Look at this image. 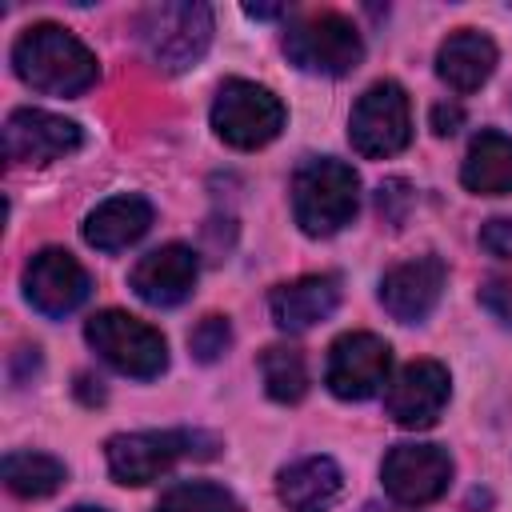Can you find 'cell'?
<instances>
[{"label":"cell","mask_w":512,"mask_h":512,"mask_svg":"<svg viewBox=\"0 0 512 512\" xmlns=\"http://www.w3.org/2000/svg\"><path fill=\"white\" fill-rule=\"evenodd\" d=\"M152 228V204L144 196H112L104 204H96L84 220V240L100 252H120L128 244H136L144 232Z\"/></svg>","instance_id":"obj_19"},{"label":"cell","mask_w":512,"mask_h":512,"mask_svg":"<svg viewBox=\"0 0 512 512\" xmlns=\"http://www.w3.org/2000/svg\"><path fill=\"white\" fill-rule=\"evenodd\" d=\"M384 492L404 508H424L444 496L452 480V456L440 444H396L380 464Z\"/></svg>","instance_id":"obj_10"},{"label":"cell","mask_w":512,"mask_h":512,"mask_svg":"<svg viewBox=\"0 0 512 512\" xmlns=\"http://www.w3.org/2000/svg\"><path fill=\"white\" fill-rule=\"evenodd\" d=\"M340 304V276H300L292 284H276L268 296V312L280 332H308L328 320Z\"/></svg>","instance_id":"obj_16"},{"label":"cell","mask_w":512,"mask_h":512,"mask_svg":"<svg viewBox=\"0 0 512 512\" xmlns=\"http://www.w3.org/2000/svg\"><path fill=\"white\" fill-rule=\"evenodd\" d=\"M196 276H200L196 252L188 244H164V248H152L148 256L136 260L128 284H132V292L144 304H152V308H176L180 300L192 296Z\"/></svg>","instance_id":"obj_13"},{"label":"cell","mask_w":512,"mask_h":512,"mask_svg":"<svg viewBox=\"0 0 512 512\" xmlns=\"http://www.w3.org/2000/svg\"><path fill=\"white\" fill-rule=\"evenodd\" d=\"M444 280H448V268L440 256H416V260H404L396 264L384 280H380V304L392 320L400 324H416L424 320L440 296H444Z\"/></svg>","instance_id":"obj_14"},{"label":"cell","mask_w":512,"mask_h":512,"mask_svg":"<svg viewBox=\"0 0 512 512\" xmlns=\"http://www.w3.org/2000/svg\"><path fill=\"white\" fill-rule=\"evenodd\" d=\"M480 304H484L496 320L512 324V276H508V280H488V284L480 288Z\"/></svg>","instance_id":"obj_27"},{"label":"cell","mask_w":512,"mask_h":512,"mask_svg":"<svg viewBox=\"0 0 512 512\" xmlns=\"http://www.w3.org/2000/svg\"><path fill=\"white\" fill-rule=\"evenodd\" d=\"M260 372H264V388L276 404H296L308 392V364L304 352L292 344H272L260 356Z\"/></svg>","instance_id":"obj_22"},{"label":"cell","mask_w":512,"mask_h":512,"mask_svg":"<svg viewBox=\"0 0 512 512\" xmlns=\"http://www.w3.org/2000/svg\"><path fill=\"white\" fill-rule=\"evenodd\" d=\"M408 204H412V192H408L404 180H384V184H380V192H376V208H380V216H384L392 228L404 224Z\"/></svg>","instance_id":"obj_25"},{"label":"cell","mask_w":512,"mask_h":512,"mask_svg":"<svg viewBox=\"0 0 512 512\" xmlns=\"http://www.w3.org/2000/svg\"><path fill=\"white\" fill-rule=\"evenodd\" d=\"M88 292H92L88 272L64 248H40L24 268V296L40 316L60 320L76 312L88 300Z\"/></svg>","instance_id":"obj_12"},{"label":"cell","mask_w":512,"mask_h":512,"mask_svg":"<svg viewBox=\"0 0 512 512\" xmlns=\"http://www.w3.org/2000/svg\"><path fill=\"white\" fill-rule=\"evenodd\" d=\"M284 56L316 76H344L360 64L364 40L356 24L340 12H316L284 32Z\"/></svg>","instance_id":"obj_8"},{"label":"cell","mask_w":512,"mask_h":512,"mask_svg":"<svg viewBox=\"0 0 512 512\" xmlns=\"http://www.w3.org/2000/svg\"><path fill=\"white\" fill-rule=\"evenodd\" d=\"M84 340L96 348V356L104 364H112L116 372H124L132 380H152L168 368L164 336L152 324H144V320H136L120 308H104V312L88 316Z\"/></svg>","instance_id":"obj_4"},{"label":"cell","mask_w":512,"mask_h":512,"mask_svg":"<svg viewBox=\"0 0 512 512\" xmlns=\"http://www.w3.org/2000/svg\"><path fill=\"white\" fill-rule=\"evenodd\" d=\"M244 12H248L252 20H276V16H284L288 8H284V4H248Z\"/></svg>","instance_id":"obj_29"},{"label":"cell","mask_w":512,"mask_h":512,"mask_svg":"<svg viewBox=\"0 0 512 512\" xmlns=\"http://www.w3.org/2000/svg\"><path fill=\"white\" fill-rule=\"evenodd\" d=\"M4 484H8V492L24 496V500H40L64 484V464L56 456H44V452H8L4 456Z\"/></svg>","instance_id":"obj_21"},{"label":"cell","mask_w":512,"mask_h":512,"mask_svg":"<svg viewBox=\"0 0 512 512\" xmlns=\"http://www.w3.org/2000/svg\"><path fill=\"white\" fill-rule=\"evenodd\" d=\"M460 180L476 196H508L512 192V136L480 132L468 144V156L460 164Z\"/></svg>","instance_id":"obj_20"},{"label":"cell","mask_w":512,"mask_h":512,"mask_svg":"<svg viewBox=\"0 0 512 512\" xmlns=\"http://www.w3.org/2000/svg\"><path fill=\"white\" fill-rule=\"evenodd\" d=\"M388 368H392V348L380 336H372V332H344L328 348L324 384L340 400H368V396H376L388 384Z\"/></svg>","instance_id":"obj_9"},{"label":"cell","mask_w":512,"mask_h":512,"mask_svg":"<svg viewBox=\"0 0 512 512\" xmlns=\"http://www.w3.org/2000/svg\"><path fill=\"white\" fill-rule=\"evenodd\" d=\"M136 28H140V44H144L148 60L160 72H184L204 56V48L212 40V8L192 4V0L152 4V8H144Z\"/></svg>","instance_id":"obj_3"},{"label":"cell","mask_w":512,"mask_h":512,"mask_svg":"<svg viewBox=\"0 0 512 512\" xmlns=\"http://www.w3.org/2000/svg\"><path fill=\"white\" fill-rule=\"evenodd\" d=\"M460 124H464V108L460 104H448V100L432 104V132L436 136H452Z\"/></svg>","instance_id":"obj_28"},{"label":"cell","mask_w":512,"mask_h":512,"mask_svg":"<svg viewBox=\"0 0 512 512\" xmlns=\"http://www.w3.org/2000/svg\"><path fill=\"white\" fill-rule=\"evenodd\" d=\"M480 248L496 260H512V216H496L480 228Z\"/></svg>","instance_id":"obj_26"},{"label":"cell","mask_w":512,"mask_h":512,"mask_svg":"<svg viewBox=\"0 0 512 512\" xmlns=\"http://www.w3.org/2000/svg\"><path fill=\"white\" fill-rule=\"evenodd\" d=\"M152 512H236V496L212 480H188L160 496Z\"/></svg>","instance_id":"obj_23"},{"label":"cell","mask_w":512,"mask_h":512,"mask_svg":"<svg viewBox=\"0 0 512 512\" xmlns=\"http://www.w3.org/2000/svg\"><path fill=\"white\" fill-rule=\"evenodd\" d=\"M348 140L368 160H384V156L404 152L412 140L408 92L396 80H376L372 88H364V96L352 104Z\"/></svg>","instance_id":"obj_7"},{"label":"cell","mask_w":512,"mask_h":512,"mask_svg":"<svg viewBox=\"0 0 512 512\" xmlns=\"http://www.w3.org/2000/svg\"><path fill=\"white\" fill-rule=\"evenodd\" d=\"M360 512H384V508H380V504H364Z\"/></svg>","instance_id":"obj_31"},{"label":"cell","mask_w":512,"mask_h":512,"mask_svg":"<svg viewBox=\"0 0 512 512\" xmlns=\"http://www.w3.org/2000/svg\"><path fill=\"white\" fill-rule=\"evenodd\" d=\"M276 492L288 512H332L344 492V472L332 456H304L280 472Z\"/></svg>","instance_id":"obj_17"},{"label":"cell","mask_w":512,"mask_h":512,"mask_svg":"<svg viewBox=\"0 0 512 512\" xmlns=\"http://www.w3.org/2000/svg\"><path fill=\"white\" fill-rule=\"evenodd\" d=\"M360 208V176L332 156L304 160L292 176V216L308 236H332Z\"/></svg>","instance_id":"obj_2"},{"label":"cell","mask_w":512,"mask_h":512,"mask_svg":"<svg viewBox=\"0 0 512 512\" xmlns=\"http://www.w3.org/2000/svg\"><path fill=\"white\" fill-rule=\"evenodd\" d=\"M284 104L272 88L256 80H224L212 100V128L224 144L252 152L280 136L284 128Z\"/></svg>","instance_id":"obj_6"},{"label":"cell","mask_w":512,"mask_h":512,"mask_svg":"<svg viewBox=\"0 0 512 512\" xmlns=\"http://www.w3.org/2000/svg\"><path fill=\"white\" fill-rule=\"evenodd\" d=\"M12 68L32 92H44V96H80L100 76L96 56L68 28L48 24V20L16 36Z\"/></svg>","instance_id":"obj_1"},{"label":"cell","mask_w":512,"mask_h":512,"mask_svg":"<svg viewBox=\"0 0 512 512\" xmlns=\"http://www.w3.org/2000/svg\"><path fill=\"white\" fill-rule=\"evenodd\" d=\"M492 68H496V44L476 28L452 32L436 52V76L452 92H476L492 76Z\"/></svg>","instance_id":"obj_18"},{"label":"cell","mask_w":512,"mask_h":512,"mask_svg":"<svg viewBox=\"0 0 512 512\" xmlns=\"http://www.w3.org/2000/svg\"><path fill=\"white\" fill-rule=\"evenodd\" d=\"M68 512H104V508H92V504H76V508H68Z\"/></svg>","instance_id":"obj_30"},{"label":"cell","mask_w":512,"mask_h":512,"mask_svg":"<svg viewBox=\"0 0 512 512\" xmlns=\"http://www.w3.org/2000/svg\"><path fill=\"white\" fill-rule=\"evenodd\" d=\"M84 144L76 120L44 108H16L4 120V160L8 164H52Z\"/></svg>","instance_id":"obj_11"},{"label":"cell","mask_w":512,"mask_h":512,"mask_svg":"<svg viewBox=\"0 0 512 512\" xmlns=\"http://www.w3.org/2000/svg\"><path fill=\"white\" fill-rule=\"evenodd\" d=\"M384 404L400 428H432L448 404V368L436 360H412L392 380Z\"/></svg>","instance_id":"obj_15"},{"label":"cell","mask_w":512,"mask_h":512,"mask_svg":"<svg viewBox=\"0 0 512 512\" xmlns=\"http://www.w3.org/2000/svg\"><path fill=\"white\" fill-rule=\"evenodd\" d=\"M228 344H232V324H228V316H204L192 332H188V348H192V356L200 360V364H212V360H220L224 352H228Z\"/></svg>","instance_id":"obj_24"},{"label":"cell","mask_w":512,"mask_h":512,"mask_svg":"<svg viewBox=\"0 0 512 512\" xmlns=\"http://www.w3.org/2000/svg\"><path fill=\"white\" fill-rule=\"evenodd\" d=\"M212 452H216V440L204 436V432H188V428H176V432H124V436H112L104 444L112 480L132 484V488L152 484L180 456H212Z\"/></svg>","instance_id":"obj_5"}]
</instances>
